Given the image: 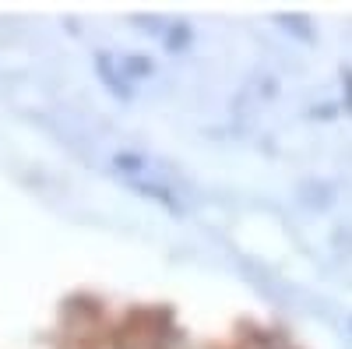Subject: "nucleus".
<instances>
[{
	"mask_svg": "<svg viewBox=\"0 0 352 349\" xmlns=\"http://www.w3.org/2000/svg\"><path fill=\"white\" fill-rule=\"evenodd\" d=\"M96 71H99V78L109 85V92H116V96L131 99V85H127V78H124L120 71H113V56L99 53V56H96Z\"/></svg>",
	"mask_w": 352,
	"mask_h": 349,
	"instance_id": "1",
	"label": "nucleus"
},
{
	"mask_svg": "<svg viewBox=\"0 0 352 349\" xmlns=\"http://www.w3.org/2000/svg\"><path fill=\"white\" fill-rule=\"evenodd\" d=\"M131 187L138 191V194H144V198H155V201H162L166 209H173V212H180V205H176V198L166 191V187H159V184H144V180H131Z\"/></svg>",
	"mask_w": 352,
	"mask_h": 349,
	"instance_id": "2",
	"label": "nucleus"
},
{
	"mask_svg": "<svg viewBox=\"0 0 352 349\" xmlns=\"http://www.w3.org/2000/svg\"><path fill=\"white\" fill-rule=\"evenodd\" d=\"M169 32H173V36L166 39L169 50H184V46L190 43V28H187V25H176V28H169Z\"/></svg>",
	"mask_w": 352,
	"mask_h": 349,
	"instance_id": "3",
	"label": "nucleus"
},
{
	"mask_svg": "<svg viewBox=\"0 0 352 349\" xmlns=\"http://www.w3.org/2000/svg\"><path fill=\"white\" fill-rule=\"evenodd\" d=\"M124 67H127L131 74H152V64L144 61V56H127V61H124Z\"/></svg>",
	"mask_w": 352,
	"mask_h": 349,
	"instance_id": "4",
	"label": "nucleus"
}]
</instances>
